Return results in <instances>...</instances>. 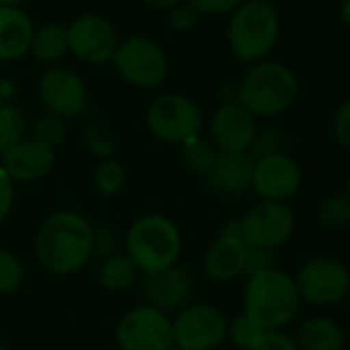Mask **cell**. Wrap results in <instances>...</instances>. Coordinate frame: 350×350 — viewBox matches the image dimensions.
Returning <instances> with one entry per match:
<instances>
[{"label":"cell","mask_w":350,"mask_h":350,"mask_svg":"<svg viewBox=\"0 0 350 350\" xmlns=\"http://www.w3.org/2000/svg\"><path fill=\"white\" fill-rule=\"evenodd\" d=\"M256 131V117L240 103L221 105L211 119V137L219 152L248 154Z\"/></svg>","instance_id":"14"},{"label":"cell","mask_w":350,"mask_h":350,"mask_svg":"<svg viewBox=\"0 0 350 350\" xmlns=\"http://www.w3.org/2000/svg\"><path fill=\"white\" fill-rule=\"evenodd\" d=\"M33 23L18 6H0V59L25 55L33 39Z\"/></svg>","instance_id":"20"},{"label":"cell","mask_w":350,"mask_h":350,"mask_svg":"<svg viewBox=\"0 0 350 350\" xmlns=\"http://www.w3.org/2000/svg\"><path fill=\"white\" fill-rule=\"evenodd\" d=\"M248 246L240 236V219H234L226 226L221 236L211 244L205 254V273L211 281H234L244 275Z\"/></svg>","instance_id":"16"},{"label":"cell","mask_w":350,"mask_h":350,"mask_svg":"<svg viewBox=\"0 0 350 350\" xmlns=\"http://www.w3.org/2000/svg\"><path fill=\"white\" fill-rule=\"evenodd\" d=\"M35 248L39 262L49 273L70 275L92 254L94 232L82 215L62 211L43 221Z\"/></svg>","instance_id":"1"},{"label":"cell","mask_w":350,"mask_h":350,"mask_svg":"<svg viewBox=\"0 0 350 350\" xmlns=\"http://www.w3.org/2000/svg\"><path fill=\"white\" fill-rule=\"evenodd\" d=\"M299 291L295 279L279 269L258 273L248 279L244 291V316L260 330H279L299 312Z\"/></svg>","instance_id":"4"},{"label":"cell","mask_w":350,"mask_h":350,"mask_svg":"<svg viewBox=\"0 0 350 350\" xmlns=\"http://www.w3.org/2000/svg\"><path fill=\"white\" fill-rule=\"evenodd\" d=\"M68 29L57 23L43 25L33 33L31 47L29 51L39 59V62H57L66 55L68 51Z\"/></svg>","instance_id":"22"},{"label":"cell","mask_w":350,"mask_h":350,"mask_svg":"<svg viewBox=\"0 0 350 350\" xmlns=\"http://www.w3.org/2000/svg\"><path fill=\"white\" fill-rule=\"evenodd\" d=\"M25 129L27 123L21 109L2 103L0 105V154L2 156L25 139Z\"/></svg>","instance_id":"24"},{"label":"cell","mask_w":350,"mask_h":350,"mask_svg":"<svg viewBox=\"0 0 350 350\" xmlns=\"http://www.w3.org/2000/svg\"><path fill=\"white\" fill-rule=\"evenodd\" d=\"M135 277V265L129 256H111L98 273V279L105 289L109 291H121L131 285Z\"/></svg>","instance_id":"25"},{"label":"cell","mask_w":350,"mask_h":350,"mask_svg":"<svg viewBox=\"0 0 350 350\" xmlns=\"http://www.w3.org/2000/svg\"><path fill=\"white\" fill-rule=\"evenodd\" d=\"M172 334L183 350H213L228 336V322L211 306H191L176 316Z\"/></svg>","instance_id":"11"},{"label":"cell","mask_w":350,"mask_h":350,"mask_svg":"<svg viewBox=\"0 0 350 350\" xmlns=\"http://www.w3.org/2000/svg\"><path fill=\"white\" fill-rule=\"evenodd\" d=\"M94 183H96L100 193L113 195L123 187L125 172H123L121 164H117V162H103L94 172Z\"/></svg>","instance_id":"30"},{"label":"cell","mask_w":350,"mask_h":350,"mask_svg":"<svg viewBox=\"0 0 350 350\" xmlns=\"http://www.w3.org/2000/svg\"><path fill=\"white\" fill-rule=\"evenodd\" d=\"M299 350H342L345 332L330 318H310L297 332Z\"/></svg>","instance_id":"21"},{"label":"cell","mask_w":350,"mask_h":350,"mask_svg":"<svg viewBox=\"0 0 350 350\" xmlns=\"http://www.w3.org/2000/svg\"><path fill=\"white\" fill-rule=\"evenodd\" d=\"M66 137V127H64V121L55 115H47L43 119H39L35 123V129H33V139L47 146L49 150H53L55 146H59Z\"/></svg>","instance_id":"29"},{"label":"cell","mask_w":350,"mask_h":350,"mask_svg":"<svg viewBox=\"0 0 350 350\" xmlns=\"http://www.w3.org/2000/svg\"><path fill=\"white\" fill-rule=\"evenodd\" d=\"M265 330H260L248 316H240L232 322V326L228 328V334L232 338V342L242 350H250L252 345L256 342V338L262 334Z\"/></svg>","instance_id":"31"},{"label":"cell","mask_w":350,"mask_h":350,"mask_svg":"<svg viewBox=\"0 0 350 350\" xmlns=\"http://www.w3.org/2000/svg\"><path fill=\"white\" fill-rule=\"evenodd\" d=\"M144 2L150 4L152 8H158V10H170L176 4H180L183 0H144Z\"/></svg>","instance_id":"38"},{"label":"cell","mask_w":350,"mask_h":350,"mask_svg":"<svg viewBox=\"0 0 350 350\" xmlns=\"http://www.w3.org/2000/svg\"><path fill=\"white\" fill-rule=\"evenodd\" d=\"M183 146V160L187 164V168L195 174H201V176H207L217 160V154L219 150L209 144L207 139L195 135L191 139H187Z\"/></svg>","instance_id":"23"},{"label":"cell","mask_w":350,"mask_h":350,"mask_svg":"<svg viewBox=\"0 0 350 350\" xmlns=\"http://www.w3.org/2000/svg\"><path fill=\"white\" fill-rule=\"evenodd\" d=\"M332 135L338 146L350 150V96L342 100L332 119Z\"/></svg>","instance_id":"32"},{"label":"cell","mask_w":350,"mask_h":350,"mask_svg":"<svg viewBox=\"0 0 350 350\" xmlns=\"http://www.w3.org/2000/svg\"><path fill=\"white\" fill-rule=\"evenodd\" d=\"M27 0H0V6H18Z\"/></svg>","instance_id":"40"},{"label":"cell","mask_w":350,"mask_h":350,"mask_svg":"<svg viewBox=\"0 0 350 350\" xmlns=\"http://www.w3.org/2000/svg\"><path fill=\"white\" fill-rule=\"evenodd\" d=\"M281 35L279 10L269 0H244L232 10L228 43L236 59L256 64L269 57Z\"/></svg>","instance_id":"3"},{"label":"cell","mask_w":350,"mask_h":350,"mask_svg":"<svg viewBox=\"0 0 350 350\" xmlns=\"http://www.w3.org/2000/svg\"><path fill=\"white\" fill-rule=\"evenodd\" d=\"M316 219L326 230H342L350 224V199L347 195H332L318 205Z\"/></svg>","instance_id":"26"},{"label":"cell","mask_w":350,"mask_h":350,"mask_svg":"<svg viewBox=\"0 0 350 350\" xmlns=\"http://www.w3.org/2000/svg\"><path fill=\"white\" fill-rule=\"evenodd\" d=\"M349 295H350V283H349Z\"/></svg>","instance_id":"44"},{"label":"cell","mask_w":350,"mask_h":350,"mask_svg":"<svg viewBox=\"0 0 350 350\" xmlns=\"http://www.w3.org/2000/svg\"><path fill=\"white\" fill-rule=\"evenodd\" d=\"M117 342L121 350H170L174 342L172 324L162 310L142 306L121 318Z\"/></svg>","instance_id":"9"},{"label":"cell","mask_w":350,"mask_h":350,"mask_svg":"<svg viewBox=\"0 0 350 350\" xmlns=\"http://www.w3.org/2000/svg\"><path fill=\"white\" fill-rule=\"evenodd\" d=\"M252 187L265 201L285 203L301 187V168L285 152L254 160Z\"/></svg>","instance_id":"13"},{"label":"cell","mask_w":350,"mask_h":350,"mask_svg":"<svg viewBox=\"0 0 350 350\" xmlns=\"http://www.w3.org/2000/svg\"><path fill=\"white\" fill-rule=\"evenodd\" d=\"M295 230V215L287 203L260 201L240 217V236L250 248L275 250L285 244Z\"/></svg>","instance_id":"8"},{"label":"cell","mask_w":350,"mask_h":350,"mask_svg":"<svg viewBox=\"0 0 350 350\" xmlns=\"http://www.w3.org/2000/svg\"><path fill=\"white\" fill-rule=\"evenodd\" d=\"M199 14L207 16H217L236 10L244 0H187Z\"/></svg>","instance_id":"36"},{"label":"cell","mask_w":350,"mask_h":350,"mask_svg":"<svg viewBox=\"0 0 350 350\" xmlns=\"http://www.w3.org/2000/svg\"><path fill=\"white\" fill-rule=\"evenodd\" d=\"M205 178L221 195H242L252 187L254 158L250 154L219 152L211 172Z\"/></svg>","instance_id":"17"},{"label":"cell","mask_w":350,"mask_h":350,"mask_svg":"<svg viewBox=\"0 0 350 350\" xmlns=\"http://www.w3.org/2000/svg\"><path fill=\"white\" fill-rule=\"evenodd\" d=\"M39 96L45 109L59 117L70 119L82 113L86 105V88L78 74L66 68H51L39 82Z\"/></svg>","instance_id":"15"},{"label":"cell","mask_w":350,"mask_h":350,"mask_svg":"<svg viewBox=\"0 0 350 350\" xmlns=\"http://www.w3.org/2000/svg\"><path fill=\"white\" fill-rule=\"evenodd\" d=\"M2 100H4V86H2V82H0V105H2Z\"/></svg>","instance_id":"41"},{"label":"cell","mask_w":350,"mask_h":350,"mask_svg":"<svg viewBox=\"0 0 350 350\" xmlns=\"http://www.w3.org/2000/svg\"><path fill=\"white\" fill-rule=\"evenodd\" d=\"M275 269V258L271 254V250H265V248H250L248 246V252H246V262H244V275L250 279L258 273H265V271H271Z\"/></svg>","instance_id":"34"},{"label":"cell","mask_w":350,"mask_h":350,"mask_svg":"<svg viewBox=\"0 0 350 350\" xmlns=\"http://www.w3.org/2000/svg\"><path fill=\"white\" fill-rule=\"evenodd\" d=\"M349 269L330 258L306 262L295 277L301 301L312 306H334L342 301L349 295Z\"/></svg>","instance_id":"10"},{"label":"cell","mask_w":350,"mask_h":350,"mask_svg":"<svg viewBox=\"0 0 350 350\" xmlns=\"http://www.w3.org/2000/svg\"><path fill=\"white\" fill-rule=\"evenodd\" d=\"M193 295L191 275L180 267H170L162 273L148 275L146 297L152 308L158 310H176L183 308Z\"/></svg>","instance_id":"18"},{"label":"cell","mask_w":350,"mask_h":350,"mask_svg":"<svg viewBox=\"0 0 350 350\" xmlns=\"http://www.w3.org/2000/svg\"><path fill=\"white\" fill-rule=\"evenodd\" d=\"M203 115L197 103L185 94H164L156 98L148 111V127L156 137L168 144H185L199 135Z\"/></svg>","instance_id":"7"},{"label":"cell","mask_w":350,"mask_h":350,"mask_svg":"<svg viewBox=\"0 0 350 350\" xmlns=\"http://www.w3.org/2000/svg\"><path fill=\"white\" fill-rule=\"evenodd\" d=\"M23 281V267L14 254L0 248V295H10Z\"/></svg>","instance_id":"28"},{"label":"cell","mask_w":350,"mask_h":350,"mask_svg":"<svg viewBox=\"0 0 350 350\" xmlns=\"http://www.w3.org/2000/svg\"><path fill=\"white\" fill-rule=\"evenodd\" d=\"M250 350H299L297 342L279 330H265Z\"/></svg>","instance_id":"35"},{"label":"cell","mask_w":350,"mask_h":350,"mask_svg":"<svg viewBox=\"0 0 350 350\" xmlns=\"http://www.w3.org/2000/svg\"><path fill=\"white\" fill-rule=\"evenodd\" d=\"M117 45L115 27L98 14H82L68 27V47L82 62L103 64L113 59Z\"/></svg>","instance_id":"12"},{"label":"cell","mask_w":350,"mask_h":350,"mask_svg":"<svg viewBox=\"0 0 350 350\" xmlns=\"http://www.w3.org/2000/svg\"><path fill=\"white\" fill-rule=\"evenodd\" d=\"M4 170L12 180L27 183L37 180L45 176L53 166V150L47 146L35 142V139H23L18 146L8 150L4 156Z\"/></svg>","instance_id":"19"},{"label":"cell","mask_w":350,"mask_h":350,"mask_svg":"<svg viewBox=\"0 0 350 350\" xmlns=\"http://www.w3.org/2000/svg\"><path fill=\"white\" fill-rule=\"evenodd\" d=\"M199 16H201V14L191 6L187 0H183L180 4H176L174 8H170L168 23H170V27H172L174 31H178V33H187V31H191V29L197 25Z\"/></svg>","instance_id":"33"},{"label":"cell","mask_w":350,"mask_h":350,"mask_svg":"<svg viewBox=\"0 0 350 350\" xmlns=\"http://www.w3.org/2000/svg\"><path fill=\"white\" fill-rule=\"evenodd\" d=\"M347 197L350 199V174H349V183H347Z\"/></svg>","instance_id":"42"},{"label":"cell","mask_w":350,"mask_h":350,"mask_svg":"<svg viewBox=\"0 0 350 350\" xmlns=\"http://www.w3.org/2000/svg\"><path fill=\"white\" fill-rule=\"evenodd\" d=\"M12 197H14V189H12V178L8 176V172L4 168H0V224L6 219L10 205H12Z\"/></svg>","instance_id":"37"},{"label":"cell","mask_w":350,"mask_h":350,"mask_svg":"<svg viewBox=\"0 0 350 350\" xmlns=\"http://www.w3.org/2000/svg\"><path fill=\"white\" fill-rule=\"evenodd\" d=\"M113 62L119 76L139 88L160 86L168 74V57L164 49L146 37H133L117 45Z\"/></svg>","instance_id":"6"},{"label":"cell","mask_w":350,"mask_h":350,"mask_svg":"<svg viewBox=\"0 0 350 350\" xmlns=\"http://www.w3.org/2000/svg\"><path fill=\"white\" fill-rule=\"evenodd\" d=\"M180 232L162 215L137 219L127 234V256L146 275L162 273L176 265L180 254Z\"/></svg>","instance_id":"5"},{"label":"cell","mask_w":350,"mask_h":350,"mask_svg":"<svg viewBox=\"0 0 350 350\" xmlns=\"http://www.w3.org/2000/svg\"><path fill=\"white\" fill-rule=\"evenodd\" d=\"M283 146H285V137L277 127H267L262 131H256V137L250 146V156L254 160L267 158V156H275V154H283Z\"/></svg>","instance_id":"27"},{"label":"cell","mask_w":350,"mask_h":350,"mask_svg":"<svg viewBox=\"0 0 350 350\" xmlns=\"http://www.w3.org/2000/svg\"><path fill=\"white\" fill-rule=\"evenodd\" d=\"M299 94V80L295 72L281 62L262 59L252 64L242 76L236 103H240L254 117H277L291 109Z\"/></svg>","instance_id":"2"},{"label":"cell","mask_w":350,"mask_h":350,"mask_svg":"<svg viewBox=\"0 0 350 350\" xmlns=\"http://www.w3.org/2000/svg\"><path fill=\"white\" fill-rule=\"evenodd\" d=\"M340 16H342V21L350 27V0H342V4H340Z\"/></svg>","instance_id":"39"},{"label":"cell","mask_w":350,"mask_h":350,"mask_svg":"<svg viewBox=\"0 0 350 350\" xmlns=\"http://www.w3.org/2000/svg\"><path fill=\"white\" fill-rule=\"evenodd\" d=\"M0 350H6V349H4V345H2V342H0Z\"/></svg>","instance_id":"43"}]
</instances>
